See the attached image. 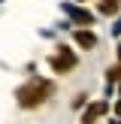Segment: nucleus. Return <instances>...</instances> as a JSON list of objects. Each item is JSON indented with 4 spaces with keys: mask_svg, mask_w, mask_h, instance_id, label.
I'll return each instance as SVG.
<instances>
[{
    "mask_svg": "<svg viewBox=\"0 0 121 124\" xmlns=\"http://www.w3.org/2000/svg\"><path fill=\"white\" fill-rule=\"evenodd\" d=\"M52 94H54V85L48 79H30L15 91V100L21 109H33V106H42Z\"/></svg>",
    "mask_w": 121,
    "mask_h": 124,
    "instance_id": "nucleus-1",
    "label": "nucleus"
},
{
    "mask_svg": "<svg viewBox=\"0 0 121 124\" xmlns=\"http://www.w3.org/2000/svg\"><path fill=\"white\" fill-rule=\"evenodd\" d=\"M48 67H52L54 73H70V70H76V54H73L70 48H64V46H60L58 52L48 58Z\"/></svg>",
    "mask_w": 121,
    "mask_h": 124,
    "instance_id": "nucleus-2",
    "label": "nucleus"
},
{
    "mask_svg": "<svg viewBox=\"0 0 121 124\" xmlns=\"http://www.w3.org/2000/svg\"><path fill=\"white\" fill-rule=\"evenodd\" d=\"M106 109H109L106 100H100V103H94V106H88V109H85V115H82V124H94L103 112H106Z\"/></svg>",
    "mask_w": 121,
    "mask_h": 124,
    "instance_id": "nucleus-3",
    "label": "nucleus"
},
{
    "mask_svg": "<svg viewBox=\"0 0 121 124\" xmlns=\"http://www.w3.org/2000/svg\"><path fill=\"white\" fill-rule=\"evenodd\" d=\"M76 42L85 48V52H91V48L97 46V36L91 33V30H76Z\"/></svg>",
    "mask_w": 121,
    "mask_h": 124,
    "instance_id": "nucleus-4",
    "label": "nucleus"
},
{
    "mask_svg": "<svg viewBox=\"0 0 121 124\" xmlns=\"http://www.w3.org/2000/svg\"><path fill=\"white\" fill-rule=\"evenodd\" d=\"M118 6H121V0H100V12L103 15H115Z\"/></svg>",
    "mask_w": 121,
    "mask_h": 124,
    "instance_id": "nucleus-5",
    "label": "nucleus"
},
{
    "mask_svg": "<svg viewBox=\"0 0 121 124\" xmlns=\"http://www.w3.org/2000/svg\"><path fill=\"white\" fill-rule=\"evenodd\" d=\"M73 18H76L79 24H91V21H94V18H91L88 12H82V9H73Z\"/></svg>",
    "mask_w": 121,
    "mask_h": 124,
    "instance_id": "nucleus-6",
    "label": "nucleus"
},
{
    "mask_svg": "<svg viewBox=\"0 0 121 124\" xmlns=\"http://www.w3.org/2000/svg\"><path fill=\"white\" fill-rule=\"evenodd\" d=\"M106 79H109V82H115V79H121V67H112V70L106 73Z\"/></svg>",
    "mask_w": 121,
    "mask_h": 124,
    "instance_id": "nucleus-7",
    "label": "nucleus"
},
{
    "mask_svg": "<svg viewBox=\"0 0 121 124\" xmlns=\"http://www.w3.org/2000/svg\"><path fill=\"white\" fill-rule=\"evenodd\" d=\"M118 61H121V42H118Z\"/></svg>",
    "mask_w": 121,
    "mask_h": 124,
    "instance_id": "nucleus-8",
    "label": "nucleus"
}]
</instances>
